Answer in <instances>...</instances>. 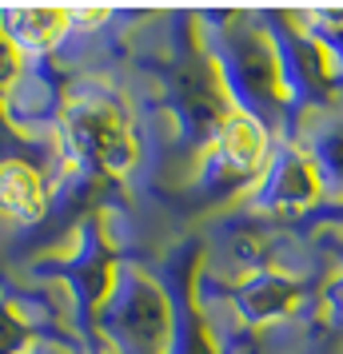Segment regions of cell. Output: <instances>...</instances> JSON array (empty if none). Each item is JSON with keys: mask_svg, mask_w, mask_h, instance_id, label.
Wrapping results in <instances>:
<instances>
[{"mask_svg": "<svg viewBox=\"0 0 343 354\" xmlns=\"http://www.w3.org/2000/svg\"><path fill=\"white\" fill-rule=\"evenodd\" d=\"M33 199H40V187L36 179L20 167V163H8L0 171V207L17 211V215H33Z\"/></svg>", "mask_w": 343, "mask_h": 354, "instance_id": "obj_1", "label": "cell"}]
</instances>
